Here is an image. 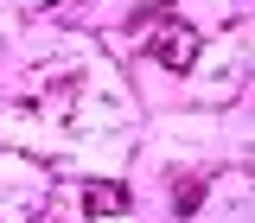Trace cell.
<instances>
[{
    "mask_svg": "<svg viewBox=\"0 0 255 223\" xmlns=\"http://www.w3.org/2000/svg\"><path fill=\"white\" fill-rule=\"evenodd\" d=\"M153 58L166 64V70H191V64H198V26L166 19V26L153 32Z\"/></svg>",
    "mask_w": 255,
    "mask_h": 223,
    "instance_id": "6da1fadb",
    "label": "cell"
},
{
    "mask_svg": "<svg viewBox=\"0 0 255 223\" xmlns=\"http://www.w3.org/2000/svg\"><path fill=\"white\" fill-rule=\"evenodd\" d=\"M83 204H90V217H122L128 211V185H115V179L102 185V179H96V185L83 191Z\"/></svg>",
    "mask_w": 255,
    "mask_h": 223,
    "instance_id": "7a4b0ae2",
    "label": "cell"
},
{
    "mask_svg": "<svg viewBox=\"0 0 255 223\" xmlns=\"http://www.w3.org/2000/svg\"><path fill=\"white\" fill-rule=\"evenodd\" d=\"M198 204H204V185H198V179H179V185H172V211H179V217H191Z\"/></svg>",
    "mask_w": 255,
    "mask_h": 223,
    "instance_id": "3957f363",
    "label": "cell"
}]
</instances>
